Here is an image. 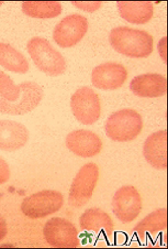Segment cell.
I'll list each match as a JSON object with an SVG mask.
<instances>
[{"mask_svg":"<svg viewBox=\"0 0 168 249\" xmlns=\"http://www.w3.org/2000/svg\"><path fill=\"white\" fill-rule=\"evenodd\" d=\"M29 140L24 124L15 120H0V150L14 152L21 149Z\"/></svg>","mask_w":168,"mask_h":249,"instance_id":"5bb4252c","label":"cell"},{"mask_svg":"<svg viewBox=\"0 0 168 249\" xmlns=\"http://www.w3.org/2000/svg\"><path fill=\"white\" fill-rule=\"evenodd\" d=\"M88 30V20L79 14L66 16L56 24L53 39L61 48H72L79 43Z\"/></svg>","mask_w":168,"mask_h":249,"instance_id":"9c48e42d","label":"cell"},{"mask_svg":"<svg viewBox=\"0 0 168 249\" xmlns=\"http://www.w3.org/2000/svg\"><path fill=\"white\" fill-rule=\"evenodd\" d=\"M2 6V2L1 1H0V7H1Z\"/></svg>","mask_w":168,"mask_h":249,"instance_id":"d4e9b609","label":"cell"},{"mask_svg":"<svg viewBox=\"0 0 168 249\" xmlns=\"http://www.w3.org/2000/svg\"><path fill=\"white\" fill-rule=\"evenodd\" d=\"M0 65L14 73L26 74L29 71V62L26 56L7 43H0Z\"/></svg>","mask_w":168,"mask_h":249,"instance_id":"d6986e66","label":"cell"},{"mask_svg":"<svg viewBox=\"0 0 168 249\" xmlns=\"http://www.w3.org/2000/svg\"><path fill=\"white\" fill-rule=\"evenodd\" d=\"M143 129L142 116L133 109H121L113 113L105 124L106 135L110 139L125 142L137 138Z\"/></svg>","mask_w":168,"mask_h":249,"instance_id":"3957f363","label":"cell"},{"mask_svg":"<svg viewBox=\"0 0 168 249\" xmlns=\"http://www.w3.org/2000/svg\"><path fill=\"white\" fill-rule=\"evenodd\" d=\"M73 115L79 123L92 124L100 118V98L95 90L88 86H83L73 94L71 98Z\"/></svg>","mask_w":168,"mask_h":249,"instance_id":"8992f818","label":"cell"},{"mask_svg":"<svg viewBox=\"0 0 168 249\" xmlns=\"http://www.w3.org/2000/svg\"><path fill=\"white\" fill-rule=\"evenodd\" d=\"M130 89L134 95L143 98L161 97L167 93V80L156 73H147L135 76L130 82Z\"/></svg>","mask_w":168,"mask_h":249,"instance_id":"4fadbf2b","label":"cell"},{"mask_svg":"<svg viewBox=\"0 0 168 249\" xmlns=\"http://www.w3.org/2000/svg\"><path fill=\"white\" fill-rule=\"evenodd\" d=\"M66 147L74 155L90 158L99 155L102 149V141L95 132L80 129L67 135Z\"/></svg>","mask_w":168,"mask_h":249,"instance_id":"7c38bea8","label":"cell"},{"mask_svg":"<svg viewBox=\"0 0 168 249\" xmlns=\"http://www.w3.org/2000/svg\"><path fill=\"white\" fill-rule=\"evenodd\" d=\"M128 78L125 66L114 62H108L96 66L92 73V83L102 90H114L120 89Z\"/></svg>","mask_w":168,"mask_h":249,"instance_id":"8fae6325","label":"cell"},{"mask_svg":"<svg viewBox=\"0 0 168 249\" xmlns=\"http://www.w3.org/2000/svg\"><path fill=\"white\" fill-rule=\"evenodd\" d=\"M8 225L6 219L0 215V240H2L7 236Z\"/></svg>","mask_w":168,"mask_h":249,"instance_id":"cb8c5ba5","label":"cell"},{"mask_svg":"<svg viewBox=\"0 0 168 249\" xmlns=\"http://www.w3.org/2000/svg\"><path fill=\"white\" fill-rule=\"evenodd\" d=\"M80 228L83 231H93V233H102L108 238L112 237L114 225L112 218L105 211L97 207L86 210L79 218Z\"/></svg>","mask_w":168,"mask_h":249,"instance_id":"2e32d148","label":"cell"},{"mask_svg":"<svg viewBox=\"0 0 168 249\" xmlns=\"http://www.w3.org/2000/svg\"><path fill=\"white\" fill-rule=\"evenodd\" d=\"M117 7L122 18L133 24L147 23L154 14L153 3L150 1H119Z\"/></svg>","mask_w":168,"mask_h":249,"instance_id":"e0dca14e","label":"cell"},{"mask_svg":"<svg viewBox=\"0 0 168 249\" xmlns=\"http://www.w3.org/2000/svg\"><path fill=\"white\" fill-rule=\"evenodd\" d=\"M63 8L57 1H26L22 3V11L29 17L39 19H50L61 15Z\"/></svg>","mask_w":168,"mask_h":249,"instance_id":"ffe728a7","label":"cell"},{"mask_svg":"<svg viewBox=\"0 0 168 249\" xmlns=\"http://www.w3.org/2000/svg\"><path fill=\"white\" fill-rule=\"evenodd\" d=\"M167 228V210L159 209L152 212L133 228L134 233L141 240H144L146 234L155 235Z\"/></svg>","mask_w":168,"mask_h":249,"instance_id":"ac0fdd59","label":"cell"},{"mask_svg":"<svg viewBox=\"0 0 168 249\" xmlns=\"http://www.w3.org/2000/svg\"><path fill=\"white\" fill-rule=\"evenodd\" d=\"M64 196L59 191L44 190L26 197L21 204L22 213L27 217L38 219L46 217L62 209Z\"/></svg>","mask_w":168,"mask_h":249,"instance_id":"277c9868","label":"cell"},{"mask_svg":"<svg viewBox=\"0 0 168 249\" xmlns=\"http://www.w3.org/2000/svg\"><path fill=\"white\" fill-rule=\"evenodd\" d=\"M109 40L117 52L129 57L143 59L153 52V36L144 30L118 27L110 32Z\"/></svg>","mask_w":168,"mask_h":249,"instance_id":"6da1fadb","label":"cell"},{"mask_svg":"<svg viewBox=\"0 0 168 249\" xmlns=\"http://www.w3.org/2000/svg\"><path fill=\"white\" fill-rule=\"evenodd\" d=\"M20 95V86L15 85L9 75L0 71V96L8 102H15Z\"/></svg>","mask_w":168,"mask_h":249,"instance_id":"44dd1931","label":"cell"},{"mask_svg":"<svg viewBox=\"0 0 168 249\" xmlns=\"http://www.w3.org/2000/svg\"><path fill=\"white\" fill-rule=\"evenodd\" d=\"M27 50L40 71L50 76H59L66 71V61L46 39L35 36L29 41Z\"/></svg>","mask_w":168,"mask_h":249,"instance_id":"7a4b0ae2","label":"cell"},{"mask_svg":"<svg viewBox=\"0 0 168 249\" xmlns=\"http://www.w3.org/2000/svg\"><path fill=\"white\" fill-rule=\"evenodd\" d=\"M98 180L99 168L95 163H87L79 169L69 189L68 201L74 207H81L87 204L92 196Z\"/></svg>","mask_w":168,"mask_h":249,"instance_id":"5b68a950","label":"cell"},{"mask_svg":"<svg viewBox=\"0 0 168 249\" xmlns=\"http://www.w3.org/2000/svg\"><path fill=\"white\" fill-rule=\"evenodd\" d=\"M44 239L53 247L76 248L80 246L78 231L67 219L53 217L48 219L43 228Z\"/></svg>","mask_w":168,"mask_h":249,"instance_id":"ba28073f","label":"cell"},{"mask_svg":"<svg viewBox=\"0 0 168 249\" xmlns=\"http://www.w3.org/2000/svg\"><path fill=\"white\" fill-rule=\"evenodd\" d=\"M73 6H75L78 8V9H81L84 11H88V12H93L97 11L99 8L101 7L102 3L99 1H95V2H72Z\"/></svg>","mask_w":168,"mask_h":249,"instance_id":"7402d4cb","label":"cell"},{"mask_svg":"<svg viewBox=\"0 0 168 249\" xmlns=\"http://www.w3.org/2000/svg\"><path fill=\"white\" fill-rule=\"evenodd\" d=\"M143 153L150 165L158 169H167V131L159 130L147 137Z\"/></svg>","mask_w":168,"mask_h":249,"instance_id":"9a60e30c","label":"cell"},{"mask_svg":"<svg viewBox=\"0 0 168 249\" xmlns=\"http://www.w3.org/2000/svg\"><path fill=\"white\" fill-rule=\"evenodd\" d=\"M10 169L5 160L0 157V185L6 183L10 179Z\"/></svg>","mask_w":168,"mask_h":249,"instance_id":"603a6c76","label":"cell"},{"mask_svg":"<svg viewBox=\"0 0 168 249\" xmlns=\"http://www.w3.org/2000/svg\"><path fill=\"white\" fill-rule=\"evenodd\" d=\"M112 210L120 222H133L142 211L141 194L132 185L122 186L113 195Z\"/></svg>","mask_w":168,"mask_h":249,"instance_id":"30bf717a","label":"cell"},{"mask_svg":"<svg viewBox=\"0 0 168 249\" xmlns=\"http://www.w3.org/2000/svg\"><path fill=\"white\" fill-rule=\"evenodd\" d=\"M20 95L15 102L0 98V113L8 115H24L35 109L44 96L43 89L38 83L24 82L19 84Z\"/></svg>","mask_w":168,"mask_h":249,"instance_id":"52a82bcc","label":"cell"}]
</instances>
